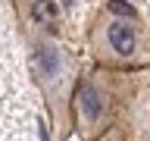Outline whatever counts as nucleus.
I'll return each mask as SVG.
<instances>
[{"instance_id":"obj_1","label":"nucleus","mask_w":150,"mask_h":141,"mask_svg":"<svg viewBox=\"0 0 150 141\" xmlns=\"http://www.w3.org/2000/svg\"><path fill=\"white\" fill-rule=\"evenodd\" d=\"M131 19L134 16L110 19V22L103 25V47H106L112 56H119V60H128V56L138 53V28H134Z\"/></svg>"},{"instance_id":"obj_2","label":"nucleus","mask_w":150,"mask_h":141,"mask_svg":"<svg viewBox=\"0 0 150 141\" xmlns=\"http://www.w3.org/2000/svg\"><path fill=\"white\" fill-rule=\"evenodd\" d=\"M78 113H81L84 122H97L103 116V110H106V94L97 88L94 82H84L81 88H78Z\"/></svg>"},{"instance_id":"obj_3","label":"nucleus","mask_w":150,"mask_h":141,"mask_svg":"<svg viewBox=\"0 0 150 141\" xmlns=\"http://www.w3.org/2000/svg\"><path fill=\"white\" fill-rule=\"evenodd\" d=\"M35 69L44 78H59V72H63V53H59V47L50 44V41H41L35 47Z\"/></svg>"}]
</instances>
